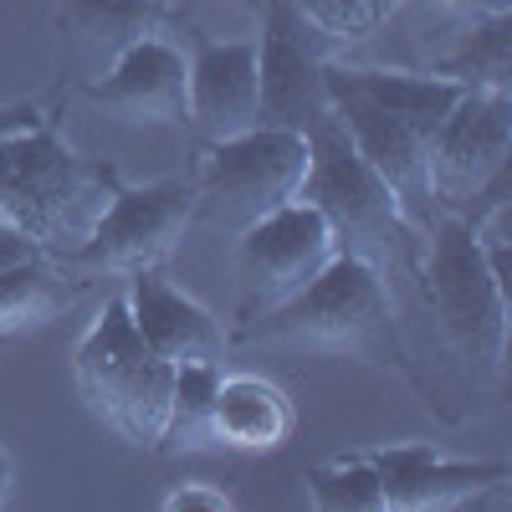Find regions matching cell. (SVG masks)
I'll list each match as a JSON object with an SVG mask.
<instances>
[{"label": "cell", "instance_id": "1", "mask_svg": "<svg viewBox=\"0 0 512 512\" xmlns=\"http://www.w3.org/2000/svg\"><path fill=\"white\" fill-rule=\"evenodd\" d=\"M118 180L113 169L72 154L47 123L0 144V216L41 246V256H67L93 236Z\"/></svg>", "mask_w": 512, "mask_h": 512}, {"label": "cell", "instance_id": "2", "mask_svg": "<svg viewBox=\"0 0 512 512\" xmlns=\"http://www.w3.org/2000/svg\"><path fill=\"white\" fill-rule=\"evenodd\" d=\"M175 364L159 359L134 328L128 297H108L98 323L77 344V390L88 410L128 446H159L169 420Z\"/></svg>", "mask_w": 512, "mask_h": 512}, {"label": "cell", "instance_id": "3", "mask_svg": "<svg viewBox=\"0 0 512 512\" xmlns=\"http://www.w3.org/2000/svg\"><path fill=\"white\" fill-rule=\"evenodd\" d=\"M303 139H308V175H303L297 200H308L328 221L338 251L364 256L369 267L384 272V262H395L410 236V221H405L395 190L359 159V149L349 144L344 123L333 113L318 118Z\"/></svg>", "mask_w": 512, "mask_h": 512}, {"label": "cell", "instance_id": "4", "mask_svg": "<svg viewBox=\"0 0 512 512\" xmlns=\"http://www.w3.org/2000/svg\"><path fill=\"white\" fill-rule=\"evenodd\" d=\"M303 175H308V139L256 123L246 134L205 149L200 175L190 180L195 221L210 231L241 236L246 226H256L287 200H297Z\"/></svg>", "mask_w": 512, "mask_h": 512}, {"label": "cell", "instance_id": "5", "mask_svg": "<svg viewBox=\"0 0 512 512\" xmlns=\"http://www.w3.org/2000/svg\"><path fill=\"white\" fill-rule=\"evenodd\" d=\"M390 333V292L384 272L364 256L333 251V262L287 303L251 318V344H292V349H364Z\"/></svg>", "mask_w": 512, "mask_h": 512}, {"label": "cell", "instance_id": "6", "mask_svg": "<svg viewBox=\"0 0 512 512\" xmlns=\"http://www.w3.org/2000/svg\"><path fill=\"white\" fill-rule=\"evenodd\" d=\"M425 303H431L446 344L472 359L477 369H502L507 359V313L512 292L487 272L482 246L466 216H446L431 231V256H425Z\"/></svg>", "mask_w": 512, "mask_h": 512}, {"label": "cell", "instance_id": "7", "mask_svg": "<svg viewBox=\"0 0 512 512\" xmlns=\"http://www.w3.org/2000/svg\"><path fill=\"white\" fill-rule=\"evenodd\" d=\"M512 154V98L466 88L431 139V200L446 216H472L477 205L507 195Z\"/></svg>", "mask_w": 512, "mask_h": 512}, {"label": "cell", "instance_id": "8", "mask_svg": "<svg viewBox=\"0 0 512 512\" xmlns=\"http://www.w3.org/2000/svg\"><path fill=\"white\" fill-rule=\"evenodd\" d=\"M323 31L308 26L297 0H267L262 41H256V123L308 134L328 118V57Z\"/></svg>", "mask_w": 512, "mask_h": 512}, {"label": "cell", "instance_id": "9", "mask_svg": "<svg viewBox=\"0 0 512 512\" xmlns=\"http://www.w3.org/2000/svg\"><path fill=\"white\" fill-rule=\"evenodd\" d=\"M195 221L190 180H154V185H118L93 236L67 262L82 272H144L159 267Z\"/></svg>", "mask_w": 512, "mask_h": 512}, {"label": "cell", "instance_id": "10", "mask_svg": "<svg viewBox=\"0 0 512 512\" xmlns=\"http://www.w3.org/2000/svg\"><path fill=\"white\" fill-rule=\"evenodd\" d=\"M333 231L308 200H287L236 236V277H241V318H262L292 292H303L333 262Z\"/></svg>", "mask_w": 512, "mask_h": 512}, {"label": "cell", "instance_id": "11", "mask_svg": "<svg viewBox=\"0 0 512 512\" xmlns=\"http://www.w3.org/2000/svg\"><path fill=\"white\" fill-rule=\"evenodd\" d=\"M328 113L344 123V134L359 149V159L395 190L405 221L431 226V210H436V200H431V139H420L410 123H400L395 113H384L369 98H359L333 62H328Z\"/></svg>", "mask_w": 512, "mask_h": 512}, {"label": "cell", "instance_id": "12", "mask_svg": "<svg viewBox=\"0 0 512 512\" xmlns=\"http://www.w3.org/2000/svg\"><path fill=\"white\" fill-rule=\"evenodd\" d=\"M82 98L118 123L190 128V62L169 47V41L144 36L128 52H118L113 67Z\"/></svg>", "mask_w": 512, "mask_h": 512}, {"label": "cell", "instance_id": "13", "mask_svg": "<svg viewBox=\"0 0 512 512\" xmlns=\"http://www.w3.org/2000/svg\"><path fill=\"white\" fill-rule=\"evenodd\" d=\"M369 461L384 487V512H446L512 482L507 461H446L431 446H384L369 451Z\"/></svg>", "mask_w": 512, "mask_h": 512}, {"label": "cell", "instance_id": "14", "mask_svg": "<svg viewBox=\"0 0 512 512\" xmlns=\"http://www.w3.org/2000/svg\"><path fill=\"white\" fill-rule=\"evenodd\" d=\"M128 313L134 328L144 333V344L169 359V364H221L226 369V328L210 318L195 297H185L180 287H169L159 277V267L128 272Z\"/></svg>", "mask_w": 512, "mask_h": 512}, {"label": "cell", "instance_id": "15", "mask_svg": "<svg viewBox=\"0 0 512 512\" xmlns=\"http://www.w3.org/2000/svg\"><path fill=\"white\" fill-rule=\"evenodd\" d=\"M190 128L205 144L256 128V41H200L195 47Z\"/></svg>", "mask_w": 512, "mask_h": 512}, {"label": "cell", "instance_id": "16", "mask_svg": "<svg viewBox=\"0 0 512 512\" xmlns=\"http://www.w3.org/2000/svg\"><path fill=\"white\" fill-rule=\"evenodd\" d=\"M292 400L272 379L256 374H221L216 400H210V446L226 451H277L292 436Z\"/></svg>", "mask_w": 512, "mask_h": 512}, {"label": "cell", "instance_id": "17", "mask_svg": "<svg viewBox=\"0 0 512 512\" xmlns=\"http://www.w3.org/2000/svg\"><path fill=\"white\" fill-rule=\"evenodd\" d=\"M338 72H344V67H338ZM344 82L359 98H369L374 108H384V113H395L400 123H410L420 139H436V128L446 123V113L466 93L461 82L436 77V72L431 77H410V72H344Z\"/></svg>", "mask_w": 512, "mask_h": 512}, {"label": "cell", "instance_id": "18", "mask_svg": "<svg viewBox=\"0 0 512 512\" xmlns=\"http://www.w3.org/2000/svg\"><path fill=\"white\" fill-rule=\"evenodd\" d=\"M154 26H159V0H62L57 6V31L103 57L128 52L134 41L154 36Z\"/></svg>", "mask_w": 512, "mask_h": 512}, {"label": "cell", "instance_id": "19", "mask_svg": "<svg viewBox=\"0 0 512 512\" xmlns=\"http://www.w3.org/2000/svg\"><path fill=\"white\" fill-rule=\"evenodd\" d=\"M221 364H180L175 384H169V420H164V436L154 451L164 456H180V451H205L210 446V400H216V384H221Z\"/></svg>", "mask_w": 512, "mask_h": 512}, {"label": "cell", "instance_id": "20", "mask_svg": "<svg viewBox=\"0 0 512 512\" xmlns=\"http://www.w3.org/2000/svg\"><path fill=\"white\" fill-rule=\"evenodd\" d=\"M72 303V287L41 262H16L0 272V338L11 333H26V328H41L47 318H57L62 308Z\"/></svg>", "mask_w": 512, "mask_h": 512}, {"label": "cell", "instance_id": "21", "mask_svg": "<svg viewBox=\"0 0 512 512\" xmlns=\"http://www.w3.org/2000/svg\"><path fill=\"white\" fill-rule=\"evenodd\" d=\"M507 36H512V11L507 16H477L466 41L436 62V77H451L472 93H507L512 62H507Z\"/></svg>", "mask_w": 512, "mask_h": 512}, {"label": "cell", "instance_id": "22", "mask_svg": "<svg viewBox=\"0 0 512 512\" xmlns=\"http://www.w3.org/2000/svg\"><path fill=\"white\" fill-rule=\"evenodd\" d=\"M308 497L323 512H384V487L369 456H338L308 472Z\"/></svg>", "mask_w": 512, "mask_h": 512}, {"label": "cell", "instance_id": "23", "mask_svg": "<svg viewBox=\"0 0 512 512\" xmlns=\"http://www.w3.org/2000/svg\"><path fill=\"white\" fill-rule=\"evenodd\" d=\"M297 11L328 41H364L400 11V0H297Z\"/></svg>", "mask_w": 512, "mask_h": 512}, {"label": "cell", "instance_id": "24", "mask_svg": "<svg viewBox=\"0 0 512 512\" xmlns=\"http://www.w3.org/2000/svg\"><path fill=\"white\" fill-rule=\"evenodd\" d=\"M164 507H169V512H231V497L216 492V487H205V482H190V487H180V492H169Z\"/></svg>", "mask_w": 512, "mask_h": 512}, {"label": "cell", "instance_id": "25", "mask_svg": "<svg viewBox=\"0 0 512 512\" xmlns=\"http://www.w3.org/2000/svg\"><path fill=\"white\" fill-rule=\"evenodd\" d=\"M36 256H41V246L31 236H21L6 216H0V272L16 267V262H36Z\"/></svg>", "mask_w": 512, "mask_h": 512}, {"label": "cell", "instance_id": "26", "mask_svg": "<svg viewBox=\"0 0 512 512\" xmlns=\"http://www.w3.org/2000/svg\"><path fill=\"white\" fill-rule=\"evenodd\" d=\"M420 6L461 11V16H507V11H512V0H420Z\"/></svg>", "mask_w": 512, "mask_h": 512}, {"label": "cell", "instance_id": "27", "mask_svg": "<svg viewBox=\"0 0 512 512\" xmlns=\"http://www.w3.org/2000/svg\"><path fill=\"white\" fill-rule=\"evenodd\" d=\"M36 123H41L36 108H0V144L16 139V134H26V128H36Z\"/></svg>", "mask_w": 512, "mask_h": 512}, {"label": "cell", "instance_id": "28", "mask_svg": "<svg viewBox=\"0 0 512 512\" xmlns=\"http://www.w3.org/2000/svg\"><path fill=\"white\" fill-rule=\"evenodd\" d=\"M11 487H16V461H11L6 451H0V502L11 497Z\"/></svg>", "mask_w": 512, "mask_h": 512}]
</instances>
